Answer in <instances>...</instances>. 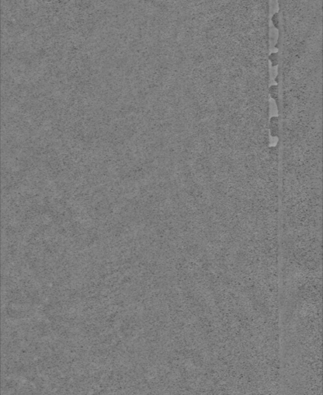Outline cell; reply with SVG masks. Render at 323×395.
<instances>
[{"instance_id": "277c9868", "label": "cell", "mask_w": 323, "mask_h": 395, "mask_svg": "<svg viewBox=\"0 0 323 395\" xmlns=\"http://www.w3.org/2000/svg\"><path fill=\"white\" fill-rule=\"evenodd\" d=\"M272 21L273 23L274 27L279 30V15L278 13H274L272 17Z\"/></svg>"}, {"instance_id": "7a4b0ae2", "label": "cell", "mask_w": 323, "mask_h": 395, "mask_svg": "<svg viewBox=\"0 0 323 395\" xmlns=\"http://www.w3.org/2000/svg\"><path fill=\"white\" fill-rule=\"evenodd\" d=\"M269 93L272 96V97L276 101V103H278V88L277 85L271 86L269 89Z\"/></svg>"}, {"instance_id": "3957f363", "label": "cell", "mask_w": 323, "mask_h": 395, "mask_svg": "<svg viewBox=\"0 0 323 395\" xmlns=\"http://www.w3.org/2000/svg\"><path fill=\"white\" fill-rule=\"evenodd\" d=\"M269 62H272V66H275L278 64V54L277 53H272L269 55Z\"/></svg>"}, {"instance_id": "6da1fadb", "label": "cell", "mask_w": 323, "mask_h": 395, "mask_svg": "<svg viewBox=\"0 0 323 395\" xmlns=\"http://www.w3.org/2000/svg\"><path fill=\"white\" fill-rule=\"evenodd\" d=\"M270 129L272 137H277L279 135V123L278 118L273 117L270 121Z\"/></svg>"}]
</instances>
